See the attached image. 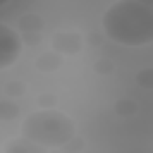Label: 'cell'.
I'll return each instance as SVG.
<instances>
[{
  "label": "cell",
  "mask_w": 153,
  "mask_h": 153,
  "mask_svg": "<svg viewBox=\"0 0 153 153\" xmlns=\"http://www.w3.org/2000/svg\"><path fill=\"white\" fill-rule=\"evenodd\" d=\"M100 24L112 43L127 48L153 43V7L139 0H117L105 10Z\"/></svg>",
  "instance_id": "6da1fadb"
},
{
  "label": "cell",
  "mask_w": 153,
  "mask_h": 153,
  "mask_svg": "<svg viewBox=\"0 0 153 153\" xmlns=\"http://www.w3.org/2000/svg\"><path fill=\"white\" fill-rule=\"evenodd\" d=\"M74 129H76L74 122L57 110H38L22 122V136L33 146H43V148L62 146L67 139L74 136Z\"/></svg>",
  "instance_id": "7a4b0ae2"
},
{
  "label": "cell",
  "mask_w": 153,
  "mask_h": 153,
  "mask_svg": "<svg viewBox=\"0 0 153 153\" xmlns=\"http://www.w3.org/2000/svg\"><path fill=\"white\" fill-rule=\"evenodd\" d=\"M19 36L14 33L12 26L2 24L0 26V69L12 67V62L19 57Z\"/></svg>",
  "instance_id": "3957f363"
},
{
  "label": "cell",
  "mask_w": 153,
  "mask_h": 153,
  "mask_svg": "<svg viewBox=\"0 0 153 153\" xmlns=\"http://www.w3.org/2000/svg\"><path fill=\"white\" fill-rule=\"evenodd\" d=\"M139 2H143V5H148V7H153V0H139Z\"/></svg>",
  "instance_id": "277c9868"
}]
</instances>
